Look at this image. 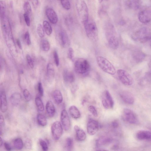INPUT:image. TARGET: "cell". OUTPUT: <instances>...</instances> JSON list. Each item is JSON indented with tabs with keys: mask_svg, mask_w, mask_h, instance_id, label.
<instances>
[{
	"mask_svg": "<svg viewBox=\"0 0 151 151\" xmlns=\"http://www.w3.org/2000/svg\"><path fill=\"white\" fill-rule=\"evenodd\" d=\"M105 35L108 44L112 49H117L119 46V41L114 26L110 24L107 25Z\"/></svg>",
	"mask_w": 151,
	"mask_h": 151,
	"instance_id": "cell-1",
	"label": "cell"
},
{
	"mask_svg": "<svg viewBox=\"0 0 151 151\" xmlns=\"http://www.w3.org/2000/svg\"><path fill=\"white\" fill-rule=\"evenodd\" d=\"M76 6L81 21L83 24L88 20V10L84 0H76Z\"/></svg>",
	"mask_w": 151,
	"mask_h": 151,
	"instance_id": "cell-2",
	"label": "cell"
},
{
	"mask_svg": "<svg viewBox=\"0 0 151 151\" xmlns=\"http://www.w3.org/2000/svg\"><path fill=\"white\" fill-rule=\"evenodd\" d=\"M97 63L100 68L104 72L111 75H114L116 72L114 67L105 58L99 56L97 57Z\"/></svg>",
	"mask_w": 151,
	"mask_h": 151,
	"instance_id": "cell-3",
	"label": "cell"
},
{
	"mask_svg": "<svg viewBox=\"0 0 151 151\" xmlns=\"http://www.w3.org/2000/svg\"><path fill=\"white\" fill-rule=\"evenodd\" d=\"M85 31L88 37L92 40L97 39L98 32L97 26L93 20L89 19L84 24Z\"/></svg>",
	"mask_w": 151,
	"mask_h": 151,
	"instance_id": "cell-4",
	"label": "cell"
},
{
	"mask_svg": "<svg viewBox=\"0 0 151 151\" xmlns=\"http://www.w3.org/2000/svg\"><path fill=\"white\" fill-rule=\"evenodd\" d=\"M74 68L75 71L77 73L83 74L88 71L90 68V65L86 60L80 58L75 61Z\"/></svg>",
	"mask_w": 151,
	"mask_h": 151,
	"instance_id": "cell-5",
	"label": "cell"
},
{
	"mask_svg": "<svg viewBox=\"0 0 151 151\" xmlns=\"http://www.w3.org/2000/svg\"><path fill=\"white\" fill-rule=\"evenodd\" d=\"M1 25L3 32L6 39H10L14 43L11 26L9 19L5 16L1 18Z\"/></svg>",
	"mask_w": 151,
	"mask_h": 151,
	"instance_id": "cell-6",
	"label": "cell"
},
{
	"mask_svg": "<svg viewBox=\"0 0 151 151\" xmlns=\"http://www.w3.org/2000/svg\"><path fill=\"white\" fill-rule=\"evenodd\" d=\"M122 116L123 120L129 123L135 124L138 122L136 114L129 109L125 108L123 109Z\"/></svg>",
	"mask_w": 151,
	"mask_h": 151,
	"instance_id": "cell-7",
	"label": "cell"
},
{
	"mask_svg": "<svg viewBox=\"0 0 151 151\" xmlns=\"http://www.w3.org/2000/svg\"><path fill=\"white\" fill-rule=\"evenodd\" d=\"M117 73L119 80L123 84L129 86L132 84L133 80L132 77L126 70L119 69L117 71Z\"/></svg>",
	"mask_w": 151,
	"mask_h": 151,
	"instance_id": "cell-8",
	"label": "cell"
},
{
	"mask_svg": "<svg viewBox=\"0 0 151 151\" xmlns=\"http://www.w3.org/2000/svg\"><path fill=\"white\" fill-rule=\"evenodd\" d=\"M51 132L53 139L58 140L61 137L63 133L62 125L59 121L54 122L51 127Z\"/></svg>",
	"mask_w": 151,
	"mask_h": 151,
	"instance_id": "cell-9",
	"label": "cell"
},
{
	"mask_svg": "<svg viewBox=\"0 0 151 151\" xmlns=\"http://www.w3.org/2000/svg\"><path fill=\"white\" fill-rule=\"evenodd\" d=\"M103 106L107 109L112 108L114 106V101L109 92L105 90L104 92L102 98Z\"/></svg>",
	"mask_w": 151,
	"mask_h": 151,
	"instance_id": "cell-10",
	"label": "cell"
},
{
	"mask_svg": "<svg viewBox=\"0 0 151 151\" xmlns=\"http://www.w3.org/2000/svg\"><path fill=\"white\" fill-rule=\"evenodd\" d=\"M135 37L141 42H144L151 38L150 33L146 28H143L138 31L135 34Z\"/></svg>",
	"mask_w": 151,
	"mask_h": 151,
	"instance_id": "cell-11",
	"label": "cell"
},
{
	"mask_svg": "<svg viewBox=\"0 0 151 151\" xmlns=\"http://www.w3.org/2000/svg\"><path fill=\"white\" fill-rule=\"evenodd\" d=\"M60 120L64 130L66 131H69L70 128V122L68 114L65 109L61 111Z\"/></svg>",
	"mask_w": 151,
	"mask_h": 151,
	"instance_id": "cell-12",
	"label": "cell"
},
{
	"mask_svg": "<svg viewBox=\"0 0 151 151\" xmlns=\"http://www.w3.org/2000/svg\"><path fill=\"white\" fill-rule=\"evenodd\" d=\"M99 128V123L97 121L93 119H90L87 123V130L88 133L91 135L95 134Z\"/></svg>",
	"mask_w": 151,
	"mask_h": 151,
	"instance_id": "cell-13",
	"label": "cell"
},
{
	"mask_svg": "<svg viewBox=\"0 0 151 151\" xmlns=\"http://www.w3.org/2000/svg\"><path fill=\"white\" fill-rule=\"evenodd\" d=\"M139 21L143 23H147L151 21V10L145 9L141 11L138 15Z\"/></svg>",
	"mask_w": 151,
	"mask_h": 151,
	"instance_id": "cell-14",
	"label": "cell"
},
{
	"mask_svg": "<svg viewBox=\"0 0 151 151\" xmlns=\"http://www.w3.org/2000/svg\"><path fill=\"white\" fill-rule=\"evenodd\" d=\"M119 95L122 100L125 103L129 104L134 103V98L131 93L127 91H123L120 93Z\"/></svg>",
	"mask_w": 151,
	"mask_h": 151,
	"instance_id": "cell-15",
	"label": "cell"
},
{
	"mask_svg": "<svg viewBox=\"0 0 151 151\" xmlns=\"http://www.w3.org/2000/svg\"><path fill=\"white\" fill-rule=\"evenodd\" d=\"M46 16L50 22L53 24L58 22V17L55 12L52 9L48 8L45 10Z\"/></svg>",
	"mask_w": 151,
	"mask_h": 151,
	"instance_id": "cell-16",
	"label": "cell"
},
{
	"mask_svg": "<svg viewBox=\"0 0 151 151\" xmlns=\"http://www.w3.org/2000/svg\"><path fill=\"white\" fill-rule=\"evenodd\" d=\"M137 138L139 140H151V132L147 130H140L136 134Z\"/></svg>",
	"mask_w": 151,
	"mask_h": 151,
	"instance_id": "cell-17",
	"label": "cell"
},
{
	"mask_svg": "<svg viewBox=\"0 0 151 151\" xmlns=\"http://www.w3.org/2000/svg\"><path fill=\"white\" fill-rule=\"evenodd\" d=\"M142 4L141 0H127L125 4L127 7L133 10H137L139 8Z\"/></svg>",
	"mask_w": 151,
	"mask_h": 151,
	"instance_id": "cell-18",
	"label": "cell"
},
{
	"mask_svg": "<svg viewBox=\"0 0 151 151\" xmlns=\"http://www.w3.org/2000/svg\"><path fill=\"white\" fill-rule=\"evenodd\" d=\"M0 109L2 112H5L7 109L6 95L5 92L2 91L0 92Z\"/></svg>",
	"mask_w": 151,
	"mask_h": 151,
	"instance_id": "cell-19",
	"label": "cell"
},
{
	"mask_svg": "<svg viewBox=\"0 0 151 151\" xmlns=\"http://www.w3.org/2000/svg\"><path fill=\"white\" fill-rule=\"evenodd\" d=\"M74 128L77 139L80 141H84L86 138V135L83 130L77 125L74 126Z\"/></svg>",
	"mask_w": 151,
	"mask_h": 151,
	"instance_id": "cell-20",
	"label": "cell"
},
{
	"mask_svg": "<svg viewBox=\"0 0 151 151\" xmlns=\"http://www.w3.org/2000/svg\"><path fill=\"white\" fill-rule=\"evenodd\" d=\"M63 77L65 82L70 83L73 82L75 79L73 73L67 69L64 70L63 71Z\"/></svg>",
	"mask_w": 151,
	"mask_h": 151,
	"instance_id": "cell-21",
	"label": "cell"
},
{
	"mask_svg": "<svg viewBox=\"0 0 151 151\" xmlns=\"http://www.w3.org/2000/svg\"><path fill=\"white\" fill-rule=\"evenodd\" d=\"M21 99L22 96L18 92H15L11 96L10 101L13 106H17L20 103Z\"/></svg>",
	"mask_w": 151,
	"mask_h": 151,
	"instance_id": "cell-22",
	"label": "cell"
},
{
	"mask_svg": "<svg viewBox=\"0 0 151 151\" xmlns=\"http://www.w3.org/2000/svg\"><path fill=\"white\" fill-rule=\"evenodd\" d=\"M112 139L109 137L102 136L100 137L96 141V146L97 147L105 145L112 142Z\"/></svg>",
	"mask_w": 151,
	"mask_h": 151,
	"instance_id": "cell-23",
	"label": "cell"
},
{
	"mask_svg": "<svg viewBox=\"0 0 151 151\" xmlns=\"http://www.w3.org/2000/svg\"><path fill=\"white\" fill-rule=\"evenodd\" d=\"M46 109L49 116L52 117L54 116L55 112V108L53 103L51 101L49 100L47 102Z\"/></svg>",
	"mask_w": 151,
	"mask_h": 151,
	"instance_id": "cell-24",
	"label": "cell"
},
{
	"mask_svg": "<svg viewBox=\"0 0 151 151\" xmlns=\"http://www.w3.org/2000/svg\"><path fill=\"white\" fill-rule=\"evenodd\" d=\"M59 38L61 45L63 47L66 46L68 43V39L66 33L63 31L59 34Z\"/></svg>",
	"mask_w": 151,
	"mask_h": 151,
	"instance_id": "cell-25",
	"label": "cell"
},
{
	"mask_svg": "<svg viewBox=\"0 0 151 151\" xmlns=\"http://www.w3.org/2000/svg\"><path fill=\"white\" fill-rule=\"evenodd\" d=\"M69 112L71 116L73 118L77 119L81 116V113L78 108L75 106L72 105L69 108Z\"/></svg>",
	"mask_w": 151,
	"mask_h": 151,
	"instance_id": "cell-26",
	"label": "cell"
},
{
	"mask_svg": "<svg viewBox=\"0 0 151 151\" xmlns=\"http://www.w3.org/2000/svg\"><path fill=\"white\" fill-rule=\"evenodd\" d=\"M52 96L55 102L57 104L61 103L63 100V97L61 92L59 90H56L52 93Z\"/></svg>",
	"mask_w": 151,
	"mask_h": 151,
	"instance_id": "cell-27",
	"label": "cell"
},
{
	"mask_svg": "<svg viewBox=\"0 0 151 151\" xmlns=\"http://www.w3.org/2000/svg\"><path fill=\"white\" fill-rule=\"evenodd\" d=\"M47 77L49 79H52L54 76V70L53 64L49 63L47 66Z\"/></svg>",
	"mask_w": 151,
	"mask_h": 151,
	"instance_id": "cell-28",
	"label": "cell"
},
{
	"mask_svg": "<svg viewBox=\"0 0 151 151\" xmlns=\"http://www.w3.org/2000/svg\"><path fill=\"white\" fill-rule=\"evenodd\" d=\"M37 119L38 124L42 126H45L47 124V120L45 116L41 114H38L37 116Z\"/></svg>",
	"mask_w": 151,
	"mask_h": 151,
	"instance_id": "cell-29",
	"label": "cell"
},
{
	"mask_svg": "<svg viewBox=\"0 0 151 151\" xmlns=\"http://www.w3.org/2000/svg\"><path fill=\"white\" fill-rule=\"evenodd\" d=\"M40 46L42 50L45 52L48 51L50 48V43L46 39H42L41 40Z\"/></svg>",
	"mask_w": 151,
	"mask_h": 151,
	"instance_id": "cell-30",
	"label": "cell"
},
{
	"mask_svg": "<svg viewBox=\"0 0 151 151\" xmlns=\"http://www.w3.org/2000/svg\"><path fill=\"white\" fill-rule=\"evenodd\" d=\"M43 27L46 34L48 36L50 35L52 32V28L49 22L46 20H44Z\"/></svg>",
	"mask_w": 151,
	"mask_h": 151,
	"instance_id": "cell-31",
	"label": "cell"
},
{
	"mask_svg": "<svg viewBox=\"0 0 151 151\" xmlns=\"http://www.w3.org/2000/svg\"><path fill=\"white\" fill-rule=\"evenodd\" d=\"M35 102L38 110L40 111H43L44 109V105L40 97L38 96H36L35 98Z\"/></svg>",
	"mask_w": 151,
	"mask_h": 151,
	"instance_id": "cell-32",
	"label": "cell"
},
{
	"mask_svg": "<svg viewBox=\"0 0 151 151\" xmlns=\"http://www.w3.org/2000/svg\"><path fill=\"white\" fill-rule=\"evenodd\" d=\"M13 145L15 149L18 150H20L22 149L23 147V142L21 139L17 138L14 140Z\"/></svg>",
	"mask_w": 151,
	"mask_h": 151,
	"instance_id": "cell-33",
	"label": "cell"
},
{
	"mask_svg": "<svg viewBox=\"0 0 151 151\" xmlns=\"http://www.w3.org/2000/svg\"><path fill=\"white\" fill-rule=\"evenodd\" d=\"M73 145V140L71 137H68L66 140L65 147L67 150L70 151Z\"/></svg>",
	"mask_w": 151,
	"mask_h": 151,
	"instance_id": "cell-34",
	"label": "cell"
},
{
	"mask_svg": "<svg viewBox=\"0 0 151 151\" xmlns=\"http://www.w3.org/2000/svg\"><path fill=\"white\" fill-rule=\"evenodd\" d=\"M134 58L136 61L139 62L144 58L145 55L141 52L137 51L134 53Z\"/></svg>",
	"mask_w": 151,
	"mask_h": 151,
	"instance_id": "cell-35",
	"label": "cell"
},
{
	"mask_svg": "<svg viewBox=\"0 0 151 151\" xmlns=\"http://www.w3.org/2000/svg\"><path fill=\"white\" fill-rule=\"evenodd\" d=\"M23 8L25 12V13H26L29 15H30L32 14V8L29 3L27 1L24 3L23 6Z\"/></svg>",
	"mask_w": 151,
	"mask_h": 151,
	"instance_id": "cell-36",
	"label": "cell"
},
{
	"mask_svg": "<svg viewBox=\"0 0 151 151\" xmlns=\"http://www.w3.org/2000/svg\"><path fill=\"white\" fill-rule=\"evenodd\" d=\"M0 16L1 18L5 15L6 6L5 2L3 0H1L0 1Z\"/></svg>",
	"mask_w": 151,
	"mask_h": 151,
	"instance_id": "cell-37",
	"label": "cell"
},
{
	"mask_svg": "<svg viewBox=\"0 0 151 151\" xmlns=\"http://www.w3.org/2000/svg\"><path fill=\"white\" fill-rule=\"evenodd\" d=\"M37 32L40 37H43L45 36V31L43 27L41 24H39L37 27Z\"/></svg>",
	"mask_w": 151,
	"mask_h": 151,
	"instance_id": "cell-38",
	"label": "cell"
},
{
	"mask_svg": "<svg viewBox=\"0 0 151 151\" xmlns=\"http://www.w3.org/2000/svg\"><path fill=\"white\" fill-rule=\"evenodd\" d=\"M62 7L65 9L69 10L71 8L70 3L69 0H60Z\"/></svg>",
	"mask_w": 151,
	"mask_h": 151,
	"instance_id": "cell-39",
	"label": "cell"
},
{
	"mask_svg": "<svg viewBox=\"0 0 151 151\" xmlns=\"http://www.w3.org/2000/svg\"><path fill=\"white\" fill-rule=\"evenodd\" d=\"M39 143L43 150L46 151L48 150V147L47 142L42 139H39Z\"/></svg>",
	"mask_w": 151,
	"mask_h": 151,
	"instance_id": "cell-40",
	"label": "cell"
},
{
	"mask_svg": "<svg viewBox=\"0 0 151 151\" xmlns=\"http://www.w3.org/2000/svg\"><path fill=\"white\" fill-rule=\"evenodd\" d=\"M23 94L26 101L29 102L30 101L31 99V94L27 89H25L24 90Z\"/></svg>",
	"mask_w": 151,
	"mask_h": 151,
	"instance_id": "cell-41",
	"label": "cell"
},
{
	"mask_svg": "<svg viewBox=\"0 0 151 151\" xmlns=\"http://www.w3.org/2000/svg\"><path fill=\"white\" fill-rule=\"evenodd\" d=\"M24 38L27 44L28 45H30L31 44L30 39V35L28 31H27L25 33Z\"/></svg>",
	"mask_w": 151,
	"mask_h": 151,
	"instance_id": "cell-42",
	"label": "cell"
},
{
	"mask_svg": "<svg viewBox=\"0 0 151 151\" xmlns=\"http://www.w3.org/2000/svg\"><path fill=\"white\" fill-rule=\"evenodd\" d=\"M5 122L4 117L2 115L0 114V134L1 135L3 133V129L4 126Z\"/></svg>",
	"mask_w": 151,
	"mask_h": 151,
	"instance_id": "cell-43",
	"label": "cell"
},
{
	"mask_svg": "<svg viewBox=\"0 0 151 151\" xmlns=\"http://www.w3.org/2000/svg\"><path fill=\"white\" fill-rule=\"evenodd\" d=\"M88 110L91 114L94 116H98V113L95 107L92 105L90 106L88 108Z\"/></svg>",
	"mask_w": 151,
	"mask_h": 151,
	"instance_id": "cell-44",
	"label": "cell"
},
{
	"mask_svg": "<svg viewBox=\"0 0 151 151\" xmlns=\"http://www.w3.org/2000/svg\"><path fill=\"white\" fill-rule=\"evenodd\" d=\"M53 55L55 64L56 66H58L59 64V59L58 53L56 51H54Z\"/></svg>",
	"mask_w": 151,
	"mask_h": 151,
	"instance_id": "cell-45",
	"label": "cell"
},
{
	"mask_svg": "<svg viewBox=\"0 0 151 151\" xmlns=\"http://www.w3.org/2000/svg\"><path fill=\"white\" fill-rule=\"evenodd\" d=\"M26 58L29 66L31 68H33L34 67V64L31 57L29 54H28L26 55Z\"/></svg>",
	"mask_w": 151,
	"mask_h": 151,
	"instance_id": "cell-46",
	"label": "cell"
},
{
	"mask_svg": "<svg viewBox=\"0 0 151 151\" xmlns=\"http://www.w3.org/2000/svg\"><path fill=\"white\" fill-rule=\"evenodd\" d=\"M37 90L40 96H43L44 94V90L42 84L40 82H39L38 84Z\"/></svg>",
	"mask_w": 151,
	"mask_h": 151,
	"instance_id": "cell-47",
	"label": "cell"
},
{
	"mask_svg": "<svg viewBox=\"0 0 151 151\" xmlns=\"http://www.w3.org/2000/svg\"><path fill=\"white\" fill-rule=\"evenodd\" d=\"M25 146L28 149H31L32 147V142L30 139H27L25 142Z\"/></svg>",
	"mask_w": 151,
	"mask_h": 151,
	"instance_id": "cell-48",
	"label": "cell"
},
{
	"mask_svg": "<svg viewBox=\"0 0 151 151\" xmlns=\"http://www.w3.org/2000/svg\"><path fill=\"white\" fill-rule=\"evenodd\" d=\"M23 16L26 25L27 26H29L30 25V20L29 15L26 13H24Z\"/></svg>",
	"mask_w": 151,
	"mask_h": 151,
	"instance_id": "cell-49",
	"label": "cell"
},
{
	"mask_svg": "<svg viewBox=\"0 0 151 151\" xmlns=\"http://www.w3.org/2000/svg\"><path fill=\"white\" fill-rule=\"evenodd\" d=\"M68 57L70 60L73 61L74 60V51L72 48H69L68 50Z\"/></svg>",
	"mask_w": 151,
	"mask_h": 151,
	"instance_id": "cell-50",
	"label": "cell"
},
{
	"mask_svg": "<svg viewBox=\"0 0 151 151\" xmlns=\"http://www.w3.org/2000/svg\"><path fill=\"white\" fill-rule=\"evenodd\" d=\"M31 2L34 8L36 9L37 8L38 4V0H29Z\"/></svg>",
	"mask_w": 151,
	"mask_h": 151,
	"instance_id": "cell-51",
	"label": "cell"
},
{
	"mask_svg": "<svg viewBox=\"0 0 151 151\" xmlns=\"http://www.w3.org/2000/svg\"><path fill=\"white\" fill-rule=\"evenodd\" d=\"M4 146L5 149L7 151H11L12 148L10 144L7 142L4 143Z\"/></svg>",
	"mask_w": 151,
	"mask_h": 151,
	"instance_id": "cell-52",
	"label": "cell"
},
{
	"mask_svg": "<svg viewBox=\"0 0 151 151\" xmlns=\"http://www.w3.org/2000/svg\"><path fill=\"white\" fill-rule=\"evenodd\" d=\"M111 125L114 128H116L119 126V122L116 120H114L112 122Z\"/></svg>",
	"mask_w": 151,
	"mask_h": 151,
	"instance_id": "cell-53",
	"label": "cell"
},
{
	"mask_svg": "<svg viewBox=\"0 0 151 151\" xmlns=\"http://www.w3.org/2000/svg\"><path fill=\"white\" fill-rule=\"evenodd\" d=\"M16 42H17V45H18L20 49H22V45H21V42H20V41L19 40V39H17L16 40Z\"/></svg>",
	"mask_w": 151,
	"mask_h": 151,
	"instance_id": "cell-54",
	"label": "cell"
},
{
	"mask_svg": "<svg viewBox=\"0 0 151 151\" xmlns=\"http://www.w3.org/2000/svg\"><path fill=\"white\" fill-rule=\"evenodd\" d=\"M147 77L151 81V70L150 71L147 75Z\"/></svg>",
	"mask_w": 151,
	"mask_h": 151,
	"instance_id": "cell-55",
	"label": "cell"
},
{
	"mask_svg": "<svg viewBox=\"0 0 151 151\" xmlns=\"http://www.w3.org/2000/svg\"><path fill=\"white\" fill-rule=\"evenodd\" d=\"M3 144V141L2 138L1 137L0 139V147H1Z\"/></svg>",
	"mask_w": 151,
	"mask_h": 151,
	"instance_id": "cell-56",
	"label": "cell"
},
{
	"mask_svg": "<svg viewBox=\"0 0 151 151\" xmlns=\"http://www.w3.org/2000/svg\"><path fill=\"white\" fill-rule=\"evenodd\" d=\"M103 0H98L99 2L100 3H101L103 1Z\"/></svg>",
	"mask_w": 151,
	"mask_h": 151,
	"instance_id": "cell-57",
	"label": "cell"
},
{
	"mask_svg": "<svg viewBox=\"0 0 151 151\" xmlns=\"http://www.w3.org/2000/svg\"><path fill=\"white\" fill-rule=\"evenodd\" d=\"M150 40H151V41H150V46H151V38Z\"/></svg>",
	"mask_w": 151,
	"mask_h": 151,
	"instance_id": "cell-58",
	"label": "cell"
}]
</instances>
